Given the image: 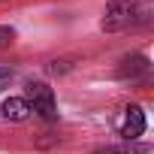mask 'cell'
<instances>
[{"label": "cell", "instance_id": "7a4b0ae2", "mask_svg": "<svg viewBox=\"0 0 154 154\" xmlns=\"http://www.w3.org/2000/svg\"><path fill=\"white\" fill-rule=\"evenodd\" d=\"M24 100H27L30 112L42 115L45 121H54V118H57V100H54V91H51L45 82H30Z\"/></svg>", "mask_w": 154, "mask_h": 154}, {"label": "cell", "instance_id": "8992f818", "mask_svg": "<svg viewBox=\"0 0 154 154\" xmlns=\"http://www.w3.org/2000/svg\"><path fill=\"white\" fill-rule=\"evenodd\" d=\"M94 154H151L148 145H136V142H124V145H106V148H97Z\"/></svg>", "mask_w": 154, "mask_h": 154}, {"label": "cell", "instance_id": "52a82bcc", "mask_svg": "<svg viewBox=\"0 0 154 154\" xmlns=\"http://www.w3.org/2000/svg\"><path fill=\"white\" fill-rule=\"evenodd\" d=\"M15 39V30L12 27H0V48H9Z\"/></svg>", "mask_w": 154, "mask_h": 154}, {"label": "cell", "instance_id": "6da1fadb", "mask_svg": "<svg viewBox=\"0 0 154 154\" xmlns=\"http://www.w3.org/2000/svg\"><path fill=\"white\" fill-rule=\"evenodd\" d=\"M139 21H142V9H139L136 3H130V0H115V3H109V6H106L100 27L115 33V30H127V27H136Z\"/></svg>", "mask_w": 154, "mask_h": 154}, {"label": "cell", "instance_id": "5b68a950", "mask_svg": "<svg viewBox=\"0 0 154 154\" xmlns=\"http://www.w3.org/2000/svg\"><path fill=\"white\" fill-rule=\"evenodd\" d=\"M0 112H3L6 121H27V118H30V106H27L24 97H9Z\"/></svg>", "mask_w": 154, "mask_h": 154}, {"label": "cell", "instance_id": "ba28073f", "mask_svg": "<svg viewBox=\"0 0 154 154\" xmlns=\"http://www.w3.org/2000/svg\"><path fill=\"white\" fill-rule=\"evenodd\" d=\"M12 82V69H6V66H0V91H3L6 85Z\"/></svg>", "mask_w": 154, "mask_h": 154}, {"label": "cell", "instance_id": "3957f363", "mask_svg": "<svg viewBox=\"0 0 154 154\" xmlns=\"http://www.w3.org/2000/svg\"><path fill=\"white\" fill-rule=\"evenodd\" d=\"M118 133H121L127 142L139 139V136L145 133V112H142L139 106H127V109H124V118H121V124H118Z\"/></svg>", "mask_w": 154, "mask_h": 154}, {"label": "cell", "instance_id": "277c9868", "mask_svg": "<svg viewBox=\"0 0 154 154\" xmlns=\"http://www.w3.org/2000/svg\"><path fill=\"white\" fill-rule=\"evenodd\" d=\"M148 69H151V63H148L145 54H130V57L121 60L118 75H121V79H130V82H139V79H145V75H148Z\"/></svg>", "mask_w": 154, "mask_h": 154}]
</instances>
